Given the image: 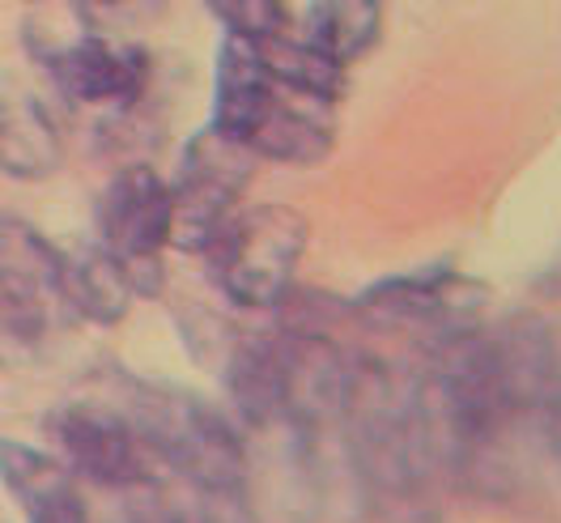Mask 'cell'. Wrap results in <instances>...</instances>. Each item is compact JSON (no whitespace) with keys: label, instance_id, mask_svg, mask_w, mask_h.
I'll return each mask as SVG.
<instances>
[{"label":"cell","instance_id":"cell-16","mask_svg":"<svg viewBox=\"0 0 561 523\" xmlns=\"http://www.w3.org/2000/svg\"><path fill=\"white\" fill-rule=\"evenodd\" d=\"M260 60L273 77V86L302 94V99H319V103H336L345 94V65L332 60L328 52H319L307 38H289L285 31L273 38H260Z\"/></svg>","mask_w":561,"mask_h":523},{"label":"cell","instance_id":"cell-10","mask_svg":"<svg viewBox=\"0 0 561 523\" xmlns=\"http://www.w3.org/2000/svg\"><path fill=\"white\" fill-rule=\"evenodd\" d=\"M0 481L22 502L26 523H90L65 459L38 452L31 443H0Z\"/></svg>","mask_w":561,"mask_h":523},{"label":"cell","instance_id":"cell-20","mask_svg":"<svg viewBox=\"0 0 561 523\" xmlns=\"http://www.w3.org/2000/svg\"><path fill=\"white\" fill-rule=\"evenodd\" d=\"M213 18L226 26L230 38H273L285 31V0H205Z\"/></svg>","mask_w":561,"mask_h":523},{"label":"cell","instance_id":"cell-12","mask_svg":"<svg viewBox=\"0 0 561 523\" xmlns=\"http://www.w3.org/2000/svg\"><path fill=\"white\" fill-rule=\"evenodd\" d=\"M277 86L260 60V47L247 38H230L217 52V90H213V128L226 137L243 140L264 120Z\"/></svg>","mask_w":561,"mask_h":523},{"label":"cell","instance_id":"cell-19","mask_svg":"<svg viewBox=\"0 0 561 523\" xmlns=\"http://www.w3.org/2000/svg\"><path fill=\"white\" fill-rule=\"evenodd\" d=\"M167 13V0H77V22L85 35L128 38Z\"/></svg>","mask_w":561,"mask_h":523},{"label":"cell","instance_id":"cell-9","mask_svg":"<svg viewBox=\"0 0 561 523\" xmlns=\"http://www.w3.org/2000/svg\"><path fill=\"white\" fill-rule=\"evenodd\" d=\"M99 239L115 260L158 255L171 239V183L145 162L111 174L99 201Z\"/></svg>","mask_w":561,"mask_h":523},{"label":"cell","instance_id":"cell-6","mask_svg":"<svg viewBox=\"0 0 561 523\" xmlns=\"http://www.w3.org/2000/svg\"><path fill=\"white\" fill-rule=\"evenodd\" d=\"M35 56L69 103L128 111L145 99L149 86V56L137 43L72 35L65 43H43Z\"/></svg>","mask_w":561,"mask_h":523},{"label":"cell","instance_id":"cell-15","mask_svg":"<svg viewBox=\"0 0 561 523\" xmlns=\"http://www.w3.org/2000/svg\"><path fill=\"white\" fill-rule=\"evenodd\" d=\"M60 303L90 323H119L133 307V289L119 260L99 243L60 255Z\"/></svg>","mask_w":561,"mask_h":523},{"label":"cell","instance_id":"cell-1","mask_svg":"<svg viewBox=\"0 0 561 523\" xmlns=\"http://www.w3.org/2000/svg\"><path fill=\"white\" fill-rule=\"evenodd\" d=\"M124 418L133 421L145 452L171 464L187 481L213 523H243L247 447L226 413L179 387L133 384Z\"/></svg>","mask_w":561,"mask_h":523},{"label":"cell","instance_id":"cell-11","mask_svg":"<svg viewBox=\"0 0 561 523\" xmlns=\"http://www.w3.org/2000/svg\"><path fill=\"white\" fill-rule=\"evenodd\" d=\"M247 149L285 167H316L332 149V103L302 99L277 86L264 120L247 137Z\"/></svg>","mask_w":561,"mask_h":523},{"label":"cell","instance_id":"cell-7","mask_svg":"<svg viewBox=\"0 0 561 523\" xmlns=\"http://www.w3.org/2000/svg\"><path fill=\"white\" fill-rule=\"evenodd\" d=\"M490 345L515 421L558 439V328L540 315L506 319L490 332Z\"/></svg>","mask_w":561,"mask_h":523},{"label":"cell","instance_id":"cell-3","mask_svg":"<svg viewBox=\"0 0 561 523\" xmlns=\"http://www.w3.org/2000/svg\"><path fill=\"white\" fill-rule=\"evenodd\" d=\"M255 174V154L243 140L205 128L187 140L183 171L171 187V239L183 251H209L213 239L234 217V205Z\"/></svg>","mask_w":561,"mask_h":523},{"label":"cell","instance_id":"cell-2","mask_svg":"<svg viewBox=\"0 0 561 523\" xmlns=\"http://www.w3.org/2000/svg\"><path fill=\"white\" fill-rule=\"evenodd\" d=\"M307 251V217L285 205H255L234 213L213 239L209 269L221 294L247 311H273L289 294L294 269Z\"/></svg>","mask_w":561,"mask_h":523},{"label":"cell","instance_id":"cell-18","mask_svg":"<svg viewBox=\"0 0 561 523\" xmlns=\"http://www.w3.org/2000/svg\"><path fill=\"white\" fill-rule=\"evenodd\" d=\"M119 523H213V515L201 507V498H179L175 489L158 486L140 477L124 489V515Z\"/></svg>","mask_w":561,"mask_h":523},{"label":"cell","instance_id":"cell-8","mask_svg":"<svg viewBox=\"0 0 561 523\" xmlns=\"http://www.w3.org/2000/svg\"><path fill=\"white\" fill-rule=\"evenodd\" d=\"M56 443L65 452V468L72 477H85L94 486L128 489L145 477V468H140L145 443L137 439L133 421L124 418V409H115V405L81 400V405L60 409Z\"/></svg>","mask_w":561,"mask_h":523},{"label":"cell","instance_id":"cell-14","mask_svg":"<svg viewBox=\"0 0 561 523\" xmlns=\"http://www.w3.org/2000/svg\"><path fill=\"white\" fill-rule=\"evenodd\" d=\"M226 396L247 425L280 421V353L277 337H239L221 362Z\"/></svg>","mask_w":561,"mask_h":523},{"label":"cell","instance_id":"cell-4","mask_svg":"<svg viewBox=\"0 0 561 523\" xmlns=\"http://www.w3.org/2000/svg\"><path fill=\"white\" fill-rule=\"evenodd\" d=\"M485 307V289L459 277L456 269H421L370 285L350 315L375 332H421L425 341L451 337L459 328H477V311Z\"/></svg>","mask_w":561,"mask_h":523},{"label":"cell","instance_id":"cell-21","mask_svg":"<svg viewBox=\"0 0 561 523\" xmlns=\"http://www.w3.org/2000/svg\"><path fill=\"white\" fill-rule=\"evenodd\" d=\"M26 4H47V0H26Z\"/></svg>","mask_w":561,"mask_h":523},{"label":"cell","instance_id":"cell-13","mask_svg":"<svg viewBox=\"0 0 561 523\" xmlns=\"http://www.w3.org/2000/svg\"><path fill=\"white\" fill-rule=\"evenodd\" d=\"M65 167V140L35 94H0V171L38 183Z\"/></svg>","mask_w":561,"mask_h":523},{"label":"cell","instance_id":"cell-5","mask_svg":"<svg viewBox=\"0 0 561 523\" xmlns=\"http://www.w3.org/2000/svg\"><path fill=\"white\" fill-rule=\"evenodd\" d=\"M273 337L280 353V421L302 439H316L341 425L357 357L345 353L332 337L316 332H273Z\"/></svg>","mask_w":561,"mask_h":523},{"label":"cell","instance_id":"cell-17","mask_svg":"<svg viewBox=\"0 0 561 523\" xmlns=\"http://www.w3.org/2000/svg\"><path fill=\"white\" fill-rule=\"evenodd\" d=\"M383 38V4L379 0H311L307 9V43L328 52L350 69Z\"/></svg>","mask_w":561,"mask_h":523}]
</instances>
